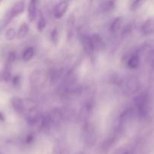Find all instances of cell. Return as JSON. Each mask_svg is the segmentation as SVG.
<instances>
[{
    "instance_id": "1",
    "label": "cell",
    "mask_w": 154,
    "mask_h": 154,
    "mask_svg": "<svg viewBox=\"0 0 154 154\" xmlns=\"http://www.w3.org/2000/svg\"><path fill=\"white\" fill-rule=\"evenodd\" d=\"M134 107L137 114L140 118H145L149 111V98L146 93H141L137 95L134 100Z\"/></svg>"
},
{
    "instance_id": "2",
    "label": "cell",
    "mask_w": 154,
    "mask_h": 154,
    "mask_svg": "<svg viewBox=\"0 0 154 154\" xmlns=\"http://www.w3.org/2000/svg\"><path fill=\"white\" fill-rule=\"evenodd\" d=\"M125 94L131 95L135 93L139 87L138 81L134 77H130L120 82Z\"/></svg>"
},
{
    "instance_id": "3",
    "label": "cell",
    "mask_w": 154,
    "mask_h": 154,
    "mask_svg": "<svg viewBox=\"0 0 154 154\" xmlns=\"http://www.w3.org/2000/svg\"><path fill=\"white\" fill-rule=\"evenodd\" d=\"M83 138L85 144L88 146H92L96 141L95 130L94 126L91 123H86L83 128Z\"/></svg>"
},
{
    "instance_id": "4",
    "label": "cell",
    "mask_w": 154,
    "mask_h": 154,
    "mask_svg": "<svg viewBox=\"0 0 154 154\" xmlns=\"http://www.w3.org/2000/svg\"><path fill=\"white\" fill-rule=\"evenodd\" d=\"M24 8H25V4H24V2L21 1L15 3L13 7L11 8V9L8 13L7 17L5 18V23H8L14 17L22 14L24 12Z\"/></svg>"
},
{
    "instance_id": "5",
    "label": "cell",
    "mask_w": 154,
    "mask_h": 154,
    "mask_svg": "<svg viewBox=\"0 0 154 154\" xmlns=\"http://www.w3.org/2000/svg\"><path fill=\"white\" fill-rule=\"evenodd\" d=\"M68 6H69V3L66 1H61L57 3L54 6V10H53L54 17L57 18V19L62 17L67 11Z\"/></svg>"
},
{
    "instance_id": "6",
    "label": "cell",
    "mask_w": 154,
    "mask_h": 154,
    "mask_svg": "<svg viewBox=\"0 0 154 154\" xmlns=\"http://www.w3.org/2000/svg\"><path fill=\"white\" fill-rule=\"evenodd\" d=\"M81 41L85 52L88 56L92 55L95 51V48H94L93 44H92L91 39V36L83 35L81 38Z\"/></svg>"
},
{
    "instance_id": "7",
    "label": "cell",
    "mask_w": 154,
    "mask_h": 154,
    "mask_svg": "<svg viewBox=\"0 0 154 154\" xmlns=\"http://www.w3.org/2000/svg\"><path fill=\"white\" fill-rule=\"evenodd\" d=\"M141 32L144 35L154 34V18H148L141 26Z\"/></svg>"
},
{
    "instance_id": "8",
    "label": "cell",
    "mask_w": 154,
    "mask_h": 154,
    "mask_svg": "<svg viewBox=\"0 0 154 154\" xmlns=\"http://www.w3.org/2000/svg\"><path fill=\"white\" fill-rule=\"evenodd\" d=\"M92 44H93L95 51H101L105 48V43L100 35L95 33L91 36Z\"/></svg>"
},
{
    "instance_id": "9",
    "label": "cell",
    "mask_w": 154,
    "mask_h": 154,
    "mask_svg": "<svg viewBox=\"0 0 154 154\" xmlns=\"http://www.w3.org/2000/svg\"><path fill=\"white\" fill-rule=\"evenodd\" d=\"M36 11H37V2L30 1L28 6V18L30 22H33L36 17Z\"/></svg>"
},
{
    "instance_id": "10",
    "label": "cell",
    "mask_w": 154,
    "mask_h": 154,
    "mask_svg": "<svg viewBox=\"0 0 154 154\" xmlns=\"http://www.w3.org/2000/svg\"><path fill=\"white\" fill-rule=\"evenodd\" d=\"M44 78H45V76H44L42 72L34 71L30 76V81L32 84L37 85V84H41L44 82L45 81Z\"/></svg>"
},
{
    "instance_id": "11",
    "label": "cell",
    "mask_w": 154,
    "mask_h": 154,
    "mask_svg": "<svg viewBox=\"0 0 154 154\" xmlns=\"http://www.w3.org/2000/svg\"><path fill=\"white\" fill-rule=\"evenodd\" d=\"M139 64H140V56L137 53L133 54L128 59L127 66L129 69H135L138 67Z\"/></svg>"
},
{
    "instance_id": "12",
    "label": "cell",
    "mask_w": 154,
    "mask_h": 154,
    "mask_svg": "<svg viewBox=\"0 0 154 154\" xmlns=\"http://www.w3.org/2000/svg\"><path fill=\"white\" fill-rule=\"evenodd\" d=\"M11 105L14 109L17 112L20 114L24 113V99H20V98H13L11 99Z\"/></svg>"
},
{
    "instance_id": "13",
    "label": "cell",
    "mask_w": 154,
    "mask_h": 154,
    "mask_svg": "<svg viewBox=\"0 0 154 154\" xmlns=\"http://www.w3.org/2000/svg\"><path fill=\"white\" fill-rule=\"evenodd\" d=\"M115 7V2L113 1H105L102 2L99 5V11L102 13H108L111 11Z\"/></svg>"
},
{
    "instance_id": "14",
    "label": "cell",
    "mask_w": 154,
    "mask_h": 154,
    "mask_svg": "<svg viewBox=\"0 0 154 154\" xmlns=\"http://www.w3.org/2000/svg\"><path fill=\"white\" fill-rule=\"evenodd\" d=\"M34 48H32V47H29V48H26L25 51H24L22 55V59L24 62H28L33 58V57L34 56Z\"/></svg>"
},
{
    "instance_id": "15",
    "label": "cell",
    "mask_w": 154,
    "mask_h": 154,
    "mask_svg": "<svg viewBox=\"0 0 154 154\" xmlns=\"http://www.w3.org/2000/svg\"><path fill=\"white\" fill-rule=\"evenodd\" d=\"M122 23V17H117L113 20L112 22L111 25H110V30L113 32H116L118 30L120 29L121 25Z\"/></svg>"
},
{
    "instance_id": "16",
    "label": "cell",
    "mask_w": 154,
    "mask_h": 154,
    "mask_svg": "<svg viewBox=\"0 0 154 154\" xmlns=\"http://www.w3.org/2000/svg\"><path fill=\"white\" fill-rule=\"evenodd\" d=\"M11 64L8 63H6L5 69L3 72H2V79L5 80V81H8L11 78Z\"/></svg>"
},
{
    "instance_id": "17",
    "label": "cell",
    "mask_w": 154,
    "mask_h": 154,
    "mask_svg": "<svg viewBox=\"0 0 154 154\" xmlns=\"http://www.w3.org/2000/svg\"><path fill=\"white\" fill-rule=\"evenodd\" d=\"M29 32V26L27 23H22V25L20 26L18 29V33H17V38H23L27 35Z\"/></svg>"
},
{
    "instance_id": "18",
    "label": "cell",
    "mask_w": 154,
    "mask_h": 154,
    "mask_svg": "<svg viewBox=\"0 0 154 154\" xmlns=\"http://www.w3.org/2000/svg\"><path fill=\"white\" fill-rule=\"evenodd\" d=\"M45 27H46V20L43 16H41L37 22V29L39 30V32H42Z\"/></svg>"
},
{
    "instance_id": "19",
    "label": "cell",
    "mask_w": 154,
    "mask_h": 154,
    "mask_svg": "<svg viewBox=\"0 0 154 154\" xmlns=\"http://www.w3.org/2000/svg\"><path fill=\"white\" fill-rule=\"evenodd\" d=\"M5 36L6 38L9 41H11L17 37V32L14 28H9L8 29L7 31L5 32Z\"/></svg>"
},
{
    "instance_id": "20",
    "label": "cell",
    "mask_w": 154,
    "mask_h": 154,
    "mask_svg": "<svg viewBox=\"0 0 154 154\" xmlns=\"http://www.w3.org/2000/svg\"><path fill=\"white\" fill-rule=\"evenodd\" d=\"M114 154H134V150L128 147H120L116 150Z\"/></svg>"
},
{
    "instance_id": "21",
    "label": "cell",
    "mask_w": 154,
    "mask_h": 154,
    "mask_svg": "<svg viewBox=\"0 0 154 154\" xmlns=\"http://www.w3.org/2000/svg\"><path fill=\"white\" fill-rule=\"evenodd\" d=\"M51 41L52 43L57 44V42H58L59 39V34L58 32H57V29H54L51 31Z\"/></svg>"
},
{
    "instance_id": "22",
    "label": "cell",
    "mask_w": 154,
    "mask_h": 154,
    "mask_svg": "<svg viewBox=\"0 0 154 154\" xmlns=\"http://www.w3.org/2000/svg\"><path fill=\"white\" fill-rule=\"evenodd\" d=\"M142 4V2L141 1H132L131 2V5H130V8L131 10L132 11H135L137 10V8H140V6Z\"/></svg>"
},
{
    "instance_id": "23",
    "label": "cell",
    "mask_w": 154,
    "mask_h": 154,
    "mask_svg": "<svg viewBox=\"0 0 154 154\" xmlns=\"http://www.w3.org/2000/svg\"><path fill=\"white\" fill-rule=\"evenodd\" d=\"M15 60H16V54H15V53L14 52H11L10 54H8L7 63H10V64H12V63H14Z\"/></svg>"
},
{
    "instance_id": "24",
    "label": "cell",
    "mask_w": 154,
    "mask_h": 154,
    "mask_svg": "<svg viewBox=\"0 0 154 154\" xmlns=\"http://www.w3.org/2000/svg\"><path fill=\"white\" fill-rule=\"evenodd\" d=\"M148 61L152 65H154V51H151L148 55Z\"/></svg>"
},
{
    "instance_id": "25",
    "label": "cell",
    "mask_w": 154,
    "mask_h": 154,
    "mask_svg": "<svg viewBox=\"0 0 154 154\" xmlns=\"http://www.w3.org/2000/svg\"><path fill=\"white\" fill-rule=\"evenodd\" d=\"M33 141H34V135L33 134H29L26 138V142L27 144H31L32 142H33Z\"/></svg>"
},
{
    "instance_id": "26",
    "label": "cell",
    "mask_w": 154,
    "mask_h": 154,
    "mask_svg": "<svg viewBox=\"0 0 154 154\" xmlns=\"http://www.w3.org/2000/svg\"><path fill=\"white\" fill-rule=\"evenodd\" d=\"M19 81H20L19 76H15L14 78H13V84H14V85H18V84H19Z\"/></svg>"
},
{
    "instance_id": "27",
    "label": "cell",
    "mask_w": 154,
    "mask_h": 154,
    "mask_svg": "<svg viewBox=\"0 0 154 154\" xmlns=\"http://www.w3.org/2000/svg\"><path fill=\"white\" fill-rule=\"evenodd\" d=\"M0 120H1V121H4L5 120L4 117H3V114H2L1 112H0Z\"/></svg>"
},
{
    "instance_id": "28",
    "label": "cell",
    "mask_w": 154,
    "mask_h": 154,
    "mask_svg": "<svg viewBox=\"0 0 154 154\" xmlns=\"http://www.w3.org/2000/svg\"><path fill=\"white\" fill-rule=\"evenodd\" d=\"M2 79V72H0V80Z\"/></svg>"
}]
</instances>
